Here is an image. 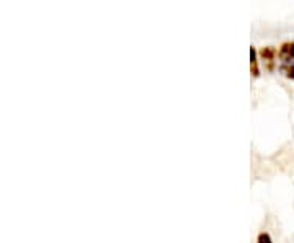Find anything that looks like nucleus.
<instances>
[{
  "label": "nucleus",
  "mask_w": 294,
  "mask_h": 243,
  "mask_svg": "<svg viewBox=\"0 0 294 243\" xmlns=\"http://www.w3.org/2000/svg\"><path fill=\"white\" fill-rule=\"evenodd\" d=\"M258 56H260V61L263 64L265 71L273 72L276 67V56H278V51H276L273 46H267V48L260 49Z\"/></svg>",
  "instance_id": "f257e3e1"
},
{
  "label": "nucleus",
  "mask_w": 294,
  "mask_h": 243,
  "mask_svg": "<svg viewBox=\"0 0 294 243\" xmlns=\"http://www.w3.org/2000/svg\"><path fill=\"white\" fill-rule=\"evenodd\" d=\"M278 57L281 62L280 66H291V64H294V41H286L281 44Z\"/></svg>",
  "instance_id": "f03ea898"
},
{
  "label": "nucleus",
  "mask_w": 294,
  "mask_h": 243,
  "mask_svg": "<svg viewBox=\"0 0 294 243\" xmlns=\"http://www.w3.org/2000/svg\"><path fill=\"white\" fill-rule=\"evenodd\" d=\"M250 72H252V77H258L260 75V67H258V53H257V49L250 48Z\"/></svg>",
  "instance_id": "7ed1b4c3"
},
{
  "label": "nucleus",
  "mask_w": 294,
  "mask_h": 243,
  "mask_svg": "<svg viewBox=\"0 0 294 243\" xmlns=\"http://www.w3.org/2000/svg\"><path fill=\"white\" fill-rule=\"evenodd\" d=\"M280 71L285 74V77L294 80V64H291V66H280Z\"/></svg>",
  "instance_id": "20e7f679"
},
{
  "label": "nucleus",
  "mask_w": 294,
  "mask_h": 243,
  "mask_svg": "<svg viewBox=\"0 0 294 243\" xmlns=\"http://www.w3.org/2000/svg\"><path fill=\"white\" fill-rule=\"evenodd\" d=\"M257 243H273V239L268 232H260L257 237Z\"/></svg>",
  "instance_id": "39448f33"
}]
</instances>
